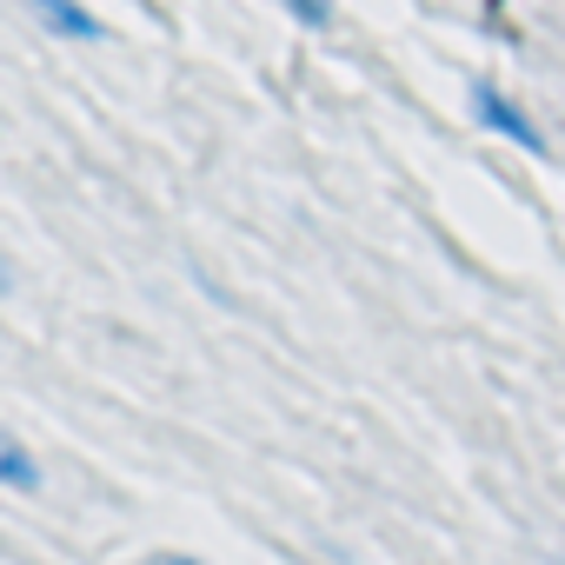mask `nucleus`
Instances as JSON below:
<instances>
[{
	"label": "nucleus",
	"instance_id": "nucleus-1",
	"mask_svg": "<svg viewBox=\"0 0 565 565\" xmlns=\"http://www.w3.org/2000/svg\"><path fill=\"white\" fill-rule=\"evenodd\" d=\"M472 120H479L486 134H499V140H512L519 153H539V160L552 153V140H545V127H539V120H532V114H525V107H519L512 94H499L492 81H472Z\"/></svg>",
	"mask_w": 565,
	"mask_h": 565
},
{
	"label": "nucleus",
	"instance_id": "nucleus-2",
	"mask_svg": "<svg viewBox=\"0 0 565 565\" xmlns=\"http://www.w3.org/2000/svg\"><path fill=\"white\" fill-rule=\"evenodd\" d=\"M28 8H34V21L54 34V41H107V28H100V14L87 8V0H28Z\"/></svg>",
	"mask_w": 565,
	"mask_h": 565
},
{
	"label": "nucleus",
	"instance_id": "nucleus-3",
	"mask_svg": "<svg viewBox=\"0 0 565 565\" xmlns=\"http://www.w3.org/2000/svg\"><path fill=\"white\" fill-rule=\"evenodd\" d=\"M0 486H14V492H41V459L0 426Z\"/></svg>",
	"mask_w": 565,
	"mask_h": 565
},
{
	"label": "nucleus",
	"instance_id": "nucleus-4",
	"mask_svg": "<svg viewBox=\"0 0 565 565\" xmlns=\"http://www.w3.org/2000/svg\"><path fill=\"white\" fill-rule=\"evenodd\" d=\"M279 8H287L300 28H313V34H320V28H333V14H340L333 0H279Z\"/></svg>",
	"mask_w": 565,
	"mask_h": 565
},
{
	"label": "nucleus",
	"instance_id": "nucleus-5",
	"mask_svg": "<svg viewBox=\"0 0 565 565\" xmlns=\"http://www.w3.org/2000/svg\"><path fill=\"white\" fill-rule=\"evenodd\" d=\"M160 565H206V558H186V552H160Z\"/></svg>",
	"mask_w": 565,
	"mask_h": 565
},
{
	"label": "nucleus",
	"instance_id": "nucleus-6",
	"mask_svg": "<svg viewBox=\"0 0 565 565\" xmlns=\"http://www.w3.org/2000/svg\"><path fill=\"white\" fill-rule=\"evenodd\" d=\"M8 287H14V273H8V266H0V294H8Z\"/></svg>",
	"mask_w": 565,
	"mask_h": 565
}]
</instances>
